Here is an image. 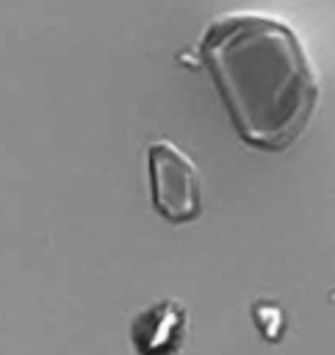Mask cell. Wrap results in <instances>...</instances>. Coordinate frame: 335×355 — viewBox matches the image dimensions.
I'll use <instances>...</instances> for the list:
<instances>
[{
	"label": "cell",
	"mask_w": 335,
	"mask_h": 355,
	"mask_svg": "<svg viewBox=\"0 0 335 355\" xmlns=\"http://www.w3.org/2000/svg\"><path fill=\"white\" fill-rule=\"evenodd\" d=\"M199 58L241 141L282 153L307 128L318 103V78L291 25L257 11L216 17Z\"/></svg>",
	"instance_id": "1"
},
{
	"label": "cell",
	"mask_w": 335,
	"mask_h": 355,
	"mask_svg": "<svg viewBox=\"0 0 335 355\" xmlns=\"http://www.w3.org/2000/svg\"><path fill=\"white\" fill-rule=\"evenodd\" d=\"M150 194L155 211L174 225L191 222L202 214V183L197 164L169 139L147 144Z\"/></svg>",
	"instance_id": "2"
}]
</instances>
